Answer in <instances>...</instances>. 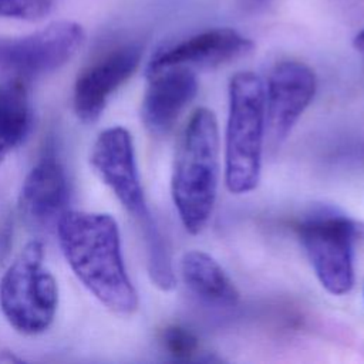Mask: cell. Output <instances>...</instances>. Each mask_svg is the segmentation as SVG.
<instances>
[{"instance_id":"cell-1","label":"cell","mask_w":364,"mask_h":364,"mask_svg":"<svg viewBox=\"0 0 364 364\" xmlns=\"http://www.w3.org/2000/svg\"><path fill=\"white\" fill-rule=\"evenodd\" d=\"M63 255L78 280L109 310L131 314L138 294L127 273L117 220L108 213L65 210L57 220Z\"/></svg>"},{"instance_id":"cell-2","label":"cell","mask_w":364,"mask_h":364,"mask_svg":"<svg viewBox=\"0 0 364 364\" xmlns=\"http://www.w3.org/2000/svg\"><path fill=\"white\" fill-rule=\"evenodd\" d=\"M90 161L101 181L114 192L124 209L136 222L144 239L146 266L152 283L164 291L172 290L176 279L171 253L146 203L132 136L128 129L122 127L104 129L92 145Z\"/></svg>"},{"instance_id":"cell-3","label":"cell","mask_w":364,"mask_h":364,"mask_svg":"<svg viewBox=\"0 0 364 364\" xmlns=\"http://www.w3.org/2000/svg\"><path fill=\"white\" fill-rule=\"evenodd\" d=\"M220 176V138L216 115L196 108L182 129L175 154L171 193L185 230L200 233L209 223Z\"/></svg>"},{"instance_id":"cell-4","label":"cell","mask_w":364,"mask_h":364,"mask_svg":"<svg viewBox=\"0 0 364 364\" xmlns=\"http://www.w3.org/2000/svg\"><path fill=\"white\" fill-rule=\"evenodd\" d=\"M225 131V183L230 193L255 191L260 182L266 138L264 81L253 71L232 75Z\"/></svg>"},{"instance_id":"cell-5","label":"cell","mask_w":364,"mask_h":364,"mask_svg":"<svg viewBox=\"0 0 364 364\" xmlns=\"http://www.w3.org/2000/svg\"><path fill=\"white\" fill-rule=\"evenodd\" d=\"M58 287L44 264V249L28 242L0 280V309L13 328L21 334H40L54 320Z\"/></svg>"},{"instance_id":"cell-6","label":"cell","mask_w":364,"mask_h":364,"mask_svg":"<svg viewBox=\"0 0 364 364\" xmlns=\"http://www.w3.org/2000/svg\"><path fill=\"white\" fill-rule=\"evenodd\" d=\"M297 235L320 284L330 294H347L354 286L355 222L334 209H317L299 222Z\"/></svg>"},{"instance_id":"cell-7","label":"cell","mask_w":364,"mask_h":364,"mask_svg":"<svg viewBox=\"0 0 364 364\" xmlns=\"http://www.w3.org/2000/svg\"><path fill=\"white\" fill-rule=\"evenodd\" d=\"M85 41L84 28L68 20L20 37H0V70L20 77L53 73L67 64Z\"/></svg>"},{"instance_id":"cell-8","label":"cell","mask_w":364,"mask_h":364,"mask_svg":"<svg viewBox=\"0 0 364 364\" xmlns=\"http://www.w3.org/2000/svg\"><path fill=\"white\" fill-rule=\"evenodd\" d=\"M317 90L314 71L301 61L277 63L264 82L266 136L279 149L310 105Z\"/></svg>"},{"instance_id":"cell-9","label":"cell","mask_w":364,"mask_h":364,"mask_svg":"<svg viewBox=\"0 0 364 364\" xmlns=\"http://www.w3.org/2000/svg\"><path fill=\"white\" fill-rule=\"evenodd\" d=\"M253 50V41L235 28H208L183 40L159 47L146 64V74L168 67H218Z\"/></svg>"},{"instance_id":"cell-10","label":"cell","mask_w":364,"mask_h":364,"mask_svg":"<svg viewBox=\"0 0 364 364\" xmlns=\"http://www.w3.org/2000/svg\"><path fill=\"white\" fill-rule=\"evenodd\" d=\"M141 57L139 46H122L78 75L74 87V111L82 122H94L100 118L111 95L136 71Z\"/></svg>"},{"instance_id":"cell-11","label":"cell","mask_w":364,"mask_h":364,"mask_svg":"<svg viewBox=\"0 0 364 364\" xmlns=\"http://www.w3.org/2000/svg\"><path fill=\"white\" fill-rule=\"evenodd\" d=\"M141 119L156 136L166 135L198 94V78L189 67H168L146 74Z\"/></svg>"},{"instance_id":"cell-12","label":"cell","mask_w":364,"mask_h":364,"mask_svg":"<svg viewBox=\"0 0 364 364\" xmlns=\"http://www.w3.org/2000/svg\"><path fill=\"white\" fill-rule=\"evenodd\" d=\"M68 183L63 165L53 154H46L26 176L20 192V208L40 225L58 220L65 212Z\"/></svg>"},{"instance_id":"cell-13","label":"cell","mask_w":364,"mask_h":364,"mask_svg":"<svg viewBox=\"0 0 364 364\" xmlns=\"http://www.w3.org/2000/svg\"><path fill=\"white\" fill-rule=\"evenodd\" d=\"M181 274L186 287L200 300L218 307H233L240 293L223 267L203 250L182 255Z\"/></svg>"},{"instance_id":"cell-14","label":"cell","mask_w":364,"mask_h":364,"mask_svg":"<svg viewBox=\"0 0 364 364\" xmlns=\"http://www.w3.org/2000/svg\"><path fill=\"white\" fill-rule=\"evenodd\" d=\"M31 105L18 82L0 84V165L28 135Z\"/></svg>"},{"instance_id":"cell-15","label":"cell","mask_w":364,"mask_h":364,"mask_svg":"<svg viewBox=\"0 0 364 364\" xmlns=\"http://www.w3.org/2000/svg\"><path fill=\"white\" fill-rule=\"evenodd\" d=\"M165 353L178 361H189L200 351L198 336L181 324L166 326L159 336Z\"/></svg>"},{"instance_id":"cell-16","label":"cell","mask_w":364,"mask_h":364,"mask_svg":"<svg viewBox=\"0 0 364 364\" xmlns=\"http://www.w3.org/2000/svg\"><path fill=\"white\" fill-rule=\"evenodd\" d=\"M54 0H0V17L40 20L53 10Z\"/></svg>"},{"instance_id":"cell-17","label":"cell","mask_w":364,"mask_h":364,"mask_svg":"<svg viewBox=\"0 0 364 364\" xmlns=\"http://www.w3.org/2000/svg\"><path fill=\"white\" fill-rule=\"evenodd\" d=\"M353 46H354L358 51L364 53V30H361V31L354 37Z\"/></svg>"},{"instance_id":"cell-18","label":"cell","mask_w":364,"mask_h":364,"mask_svg":"<svg viewBox=\"0 0 364 364\" xmlns=\"http://www.w3.org/2000/svg\"><path fill=\"white\" fill-rule=\"evenodd\" d=\"M247 4H250V6H255V4H260V3H263V1H266V0H245Z\"/></svg>"}]
</instances>
